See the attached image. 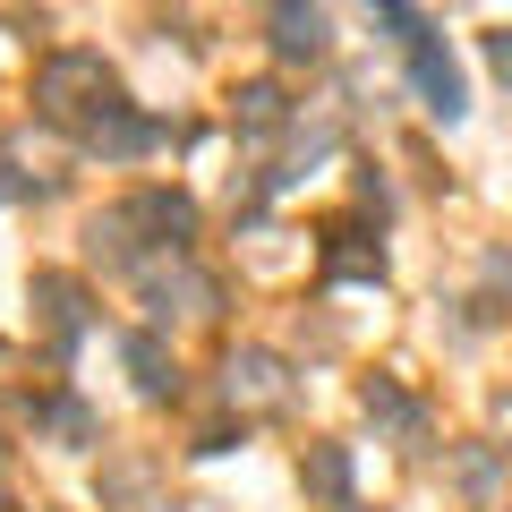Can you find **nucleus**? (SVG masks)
<instances>
[{"label": "nucleus", "instance_id": "obj_1", "mask_svg": "<svg viewBox=\"0 0 512 512\" xmlns=\"http://www.w3.org/2000/svg\"><path fill=\"white\" fill-rule=\"evenodd\" d=\"M188 239H197V197L188 188H128L120 205L86 222V248L103 274H137L146 282L154 265H180Z\"/></svg>", "mask_w": 512, "mask_h": 512}, {"label": "nucleus", "instance_id": "obj_2", "mask_svg": "<svg viewBox=\"0 0 512 512\" xmlns=\"http://www.w3.org/2000/svg\"><path fill=\"white\" fill-rule=\"evenodd\" d=\"M26 103H35L43 128H60L69 146H86V128L103 120L111 103H128V86L111 77L103 52H86V43H69V52H43L35 60V86H26Z\"/></svg>", "mask_w": 512, "mask_h": 512}, {"label": "nucleus", "instance_id": "obj_3", "mask_svg": "<svg viewBox=\"0 0 512 512\" xmlns=\"http://www.w3.org/2000/svg\"><path fill=\"white\" fill-rule=\"evenodd\" d=\"M26 291H35V316H43V350H52V367H69L77 342L94 333V291H86L77 274H60V265H43Z\"/></svg>", "mask_w": 512, "mask_h": 512}, {"label": "nucleus", "instance_id": "obj_4", "mask_svg": "<svg viewBox=\"0 0 512 512\" xmlns=\"http://www.w3.org/2000/svg\"><path fill=\"white\" fill-rule=\"evenodd\" d=\"M137 291H146V316H154V333L171 325V308H180V316H222V282H214V274H197L188 256H180V265H154V274L137 282Z\"/></svg>", "mask_w": 512, "mask_h": 512}, {"label": "nucleus", "instance_id": "obj_5", "mask_svg": "<svg viewBox=\"0 0 512 512\" xmlns=\"http://www.w3.org/2000/svg\"><path fill=\"white\" fill-rule=\"evenodd\" d=\"M316 282H367V291H384V248L367 222H325V248H316Z\"/></svg>", "mask_w": 512, "mask_h": 512}, {"label": "nucleus", "instance_id": "obj_6", "mask_svg": "<svg viewBox=\"0 0 512 512\" xmlns=\"http://www.w3.org/2000/svg\"><path fill=\"white\" fill-rule=\"evenodd\" d=\"M222 402H248V410H291V367H282L274 350L239 342L231 359H222Z\"/></svg>", "mask_w": 512, "mask_h": 512}, {"label": "nucleus", "instance_id": "obj_7", "mask_svg": "<svg viewBox=\"0 0 512 512\" xmlns=\"http://www.w3.org/2000/svg\"><path fill=\"white\" fill-rule=\"evenodd\" d=\"M26 419H35V436L69 444V453L103 444V410H94V402H77L69 384H43V393H26Z\"/></svg>", "mask_w": 512, "mask_h": 512}, {"label": "nucleus", "instance_id": "obj_8", "mask_svg": "<svg viewBox=\"0 0 512 512\" xmlns=\"http://www.w3.org/2000/svg\"><path fill=\"white\" fill-rule=\"evenodd\" d=\"M410 60V86H419V103L436 111L444 128L461 120V111H470V86H461V69H453V52H444V35H427L419 52H402Z\"/></svg>", "mask_w": 512, "mask_h": 512}, {"label": "nucleus", "instance_id": "obj_9", "mask_svg": "<svg viewBox=\"0 0 512 512\" xmlns=\"http://www.w3.org/2000/svg\"><path fill=\"white\" fill-rule=\"evenodd\" d=\"M231 128L248 137V146H274V137L299 128V111H291V94H282L274 77H248V86L231 94Z\"/></svg>", "mask_w": 512, "mask_h": 512}, {"label": "nucleus", "instance_id": "obj_10", "mask_svg": "<svg viewBox=\"0 0 512 512\" xmlns=\"http://www.w3.org/2000/svg\"><path fill=\"white\" fill-rule=\"evenodd\" d=\"M120 367L137 376L146 402H180V359H171V342H163L154 325H128V333H120Z\"/></svg>", "mask_w": 512, "mask_h": 512}, {"label": "nucleus", "instance_id": "obj_11", "mask_svg": "<svg viewBox=\"0 0 512 512\" xmlns=\"http://www.w3.org/2000/svg\"><path fill=\"white\" fill-rule=\"evenodd\" d=\"M299 487H308L325 512H350V504H359V495H350V487H359V461H350V444L316 436L308 453H299Z\"/></svg>", "mask_w": 512, "mask_h": 512}, {"label": "nucleus", "instance_id": "obj_12", "mask_svg": "<svg viewBox=\"0 0 512 512\" xmlns=\"http://www.w3.org/2000/svg\"><path fill=\"white\" fill-rule=\"evenodd\" d=\"M359 410H367L376 427H393V436H402L410 453L427 444V402L410 393V384H393V376H367V384H359Z\"/></svg>", "mask_w": 512, "mask_h": 512}, {"label": "nucleus", "instance_id": "obj_13", "mask_svg": "<svg viewBox=\"0 0 512 512\" xmlns=\"http://www.w3.org/2000/svg\"><path fill=\"white\" fill-rule=\"evenodd\" d=\"M265 35H274L282 60H325L333 52V18H325V9H299V0L265 9Z\"/></svg>", "mask_w": 512, "mask_h": 512}, {"label": "nucleus", "instance_id": "obj_14", "mask_svg": "<svg viewBox=\"0 0 512 512\" xmlns=\"http://www.w3.org/2000/svg\"><path fill=\"white\" fill-rule=\"evenodd\" d=\"M103 504H128V512H171L163 495H154V461H137V453L103 461Z\"/></svg>", "mask_w": 512, "mask_h": 512}, {"label": "nucleus", "instance_id": "obj_15", "mask_svg": "<svg viewBox=\"0 0 512 512\" xmlns=\"http://www.w3.org/2000/svg\"><path fill=\"white\" fill-rule=\"evenodd\" d=\"M470 308H478V316H470V325H495V316H512V256H504V248H495V256H487V291H478V299H470Z\"/></svg>", "mask_w": 512, "mask_h": 512}, {"label": "nucleus", "instance_id": "obj_16", "mask_svg": "<svg viewBox=\"0 0 512 512\" xmlns=\"http://www.w3.org/2000/svg\"><path fill=\"white\" fill-rule=\"evenodd\" d=\"M453 478H461L470 495H495V478H504V461H495V444H470V453L453 461Z\"/></svg>", "mask_w": 512, "mask_h": 512}, {"label": "nucleus", "instance_id": "obj_17", "mask_svg": "<svg viewBox=\"0 0 512 512\" xmlns=\"http://www.w3.org/2000/svg\"><path fill=\"white\" fill-rule=\"evenodd\" d=\"M239 444H248V419H239V427H205L188 453H197V461H222V453H239Z\"/></svg>", "mask_w": 512, "mask_h": 512}, {"label": "nucleus", "instance_id": "obj_18", "mask_svg": "<svg viewBox=\"0 0 512 512\" xmlns=\"http://www.w3.org/2000/svg\"><path fill=\"white\" fill-rule=\"evenodd\" d=\"M359 205H367L376 222L393 214V188H384V171H376V163H359Z\"/></svg>", "mask_w": 512, "mask_h": 512}, {"label": "nucleus", "instance_id": "obj_19", "mask_svg": "<svg viewBox=\"0 0 512 512\" xmlns=\"http://www.w3.org/2000/svg\"><path fill=\"white\" fill-rule=\"evenodd\" d=\"M487 60H495V77L512 86V26H495V35H487Z\"/></svg>", "mask_w": 512, "mask_h": 512}, {"label": "nucleus", "instance_id": "obj_20", "mask_svg": "<svg viewBox=\"0 0 512 512\" xmlns=\"http://www.w3.org/2000/svg\"><path fill=\"white\" fill-rule=\"evenodd\" d=\"M0 367H9V342H0Z\"/></svg>", "mask_w": 512, "mask_h": 512}, {"label": "nucleus", "instance_id": "obj_21", "mask_svg": "<svg viewBox=\"0 0 512 512\" xmlns=\"http://www.w3.org/2000/svg\"><path fill=\"white\" fill-rule=\"evenodd\" d=\"M350 512H367V504H350Z\"/></svg>", "mask_w": 512, "mask_h": 512}]
</instances>
